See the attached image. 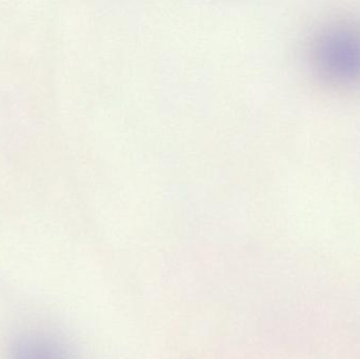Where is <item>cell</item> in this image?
<instances>
[{"instance_id":"cell-2","label":"cell","mask_w":360,"mask_h":359,"mask_svg":"<svg viewBox=\"0 0 360 359\" xmlns=\"http://www.w3.org/2000/svg\"><path fill=\"white\" fill-rule=\"evenodd\" d=\"M10 359H72L54 339L42 335H27L15 344Z\"/></svg>"},{"instance_id":"cell-1","label":"cell","mask_w":360,"mask_h":359,"mask_svg":"<svg viewBox=\"0 0 360 359\" xmlns=\"http://www.w3.org/2000/svg\"><path fill=\"white\" fill-rule=\"evenodd\" d=\"M325 60L329 69L340 75L351 76L360 72V39L351 33H340L326 41Z\"/></svg>"}]
</instances>
